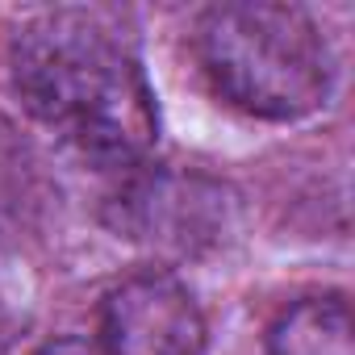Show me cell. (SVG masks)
Masks as SVG:
<instances>
[{"label": "cell", "instance_id": "obj_4", "mask_svg": "<svg viewBox=\"0 0 355 355\" xmlns=\"http://www.w3.org/2000/svg\"><path fill=\"white\" fill-rule=\"evenodd\" d=\"M268 355H355L347 297L326 293L288 305L268 330Z\"/></svg>", "mask_w": 355, "mask_h": 355}, {"label": "cell", "instance_id": "obj_1", "mask_svg": "<svg viewBox=\"0 0 355 355\" xmlns=\"http://www.w3.org/2000/svg\"><path fill=\"white\" fill-rule=\"evenodd\" d=\"M21 105L101 167H142L159 142L155 92L134 51L88 9H51L13 38Z\"/></svg>", "mask_w": 355, "mask_h": 355}, {"label": "cell", "instance_id": "obj_5", "mask_svg": "<svg viewBox=\"0 0 355 355\" xmlns=\"http://www.w3.org/2000/svg\"><path fill=\"white\" fill-rule=\"evenodd\" d=\"M34 355H105V347L88 343V338H55V343L38 347Z\"/></svg>", "mask_w": 355, "mask_h": 355}, {"label": "cell", "instance_id": "obj_2", "mask_svg": "<svg viewBox=\"0 0 355 355\" xmlns=\"http://www.w3.org/2000/svg\"><path fill=\"white\" fill-rule=\"evenodd\" d=\"M197 55L218 96L263 121H301L334 92V51L301 5H214L197 26Z\"/></svg>", "mask_w": 355, "mask_h": 355}, {"label": "cell", "instance_id": "obj_3", "mask_svg": "<svg viewBox=\"0 0 355 355\" xmlns=\"http://www.w3.org/2000/svg\"><path fill=\"white\" fill-rule=\"evenodd\" d=\"M101 347L105 355H201L205 313L175 276L138 272L105 297Z\"/></svg>", "mask_w": 355, "mask_h": 355}]
</instances>
